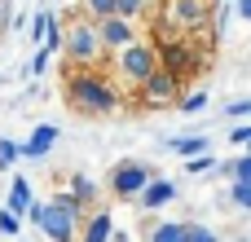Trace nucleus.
<instances>
[{
    "label": "nucleus",
    "instance_id": "f257e3e1",
    "mask_svg": "<svg viewBox=\"0 0 251 242\" xmlns=\"http://www.w3.org/2000/svg\"><path fill=\"white\" fill-rule=\"evenodd\" d=\"M62 93H66V106L75 115H84V119H101V115H115L119 110V93H115V84L97 66H75L66 75V88Z\"/></svg>",
    "mask_w": 251,
    "mask_h": 242
},
{
    "label": "nucleus",
    "instance_id": "f03ea898",
    "mask_svg": "<svg viewBox=\"0 0 251 242\" xmlns=\"http://www.w3.org/2000/svg\"><path fill=\"white\" fill-rule=\"evenodd\" d=\"M79 220H84V207L62 190V194H53L49 203H40L35 229H44V238H49V242H75V238H79Z\"/></svg>",
    "mask_w": 251,
    "mask_h": 242
},
{
    "label": "nucleus",
    "instance_id": "7ed1b4c3",
    "mask_svg": "<svg viewBox=\"0 0 251 242\" xmlns=\"http://www.w3.org/2000/svg\"><path fill=\"white\" fill-rule=\"evenodd\" d=\"M62 57H66L71 66H97V62L106 57V44H101V35H97V22H93L88 13H84V18H75V22L66 26Z\"/></svg>",
    "mask_w": 251,
    "mask_h": 242
},
{
    "label": "nucleus",
    "instance_id": "20e7f679",
    "mask_svg": "<svg viewBox=\"0 0 251 242\" xmlns=\"http://www.w3.org/2000/svg\"><path fill=\"white\" fill-rule=\"evenodd\" d=\"M115 66H119V75H124L132 88H141V84L159 71V53H154V44L132 40L128 48H119V53H115Z\"/></svg>",
    "mask_w": 251,
    "mask_h": 242
},
{
    "label": "nucleus",
    "instance_id": "39448f33",
    "mask_svg": "<svg viewBox=\"0 0 251 242\" xmlns=\"http://www.w3.org/2000/svg\"><path fill=\"white\" fill-rule=\"evenodd\" d=\"M150 163H137V159H124V163H115L110 168V176H106V185H110V194L119 198V203H137V194L150 185Z\"/></svg>",
    "mask_w": 251,
    "mask_h": 242
},
{
    "label": "nucleus",
    "instance_id": "423d86ee",
    "mask_svg": "<svg viewBox=\"0 0 251 242\" xmlns=\"http://www.w3.org/2000/svg\"><path fill=\"white\" fill-rule=\"evenodd\" d=\"M137 97H141V106H176V101H181V79L159 66V71L137 88Z\"/></svg>",
    "mask_w": 251,
    "mask_h": 242
},
{
    "label": "nucleus",
    "instance_id": "0eeeda50",
    "mask_svg": "<svg viewBox=\"0 0 251 242\" xmlns=\"http://www.w3.org/2000/svg\"><path fill=\"white\" fill-rule=\"evenodd\" d=\"M97 35H101L106 53H119V48H128V44L137 40L132 22H128V18H119V13H110V18H97Z\"/></svg>",
    "mask_w": 251,
    "mask_h": 242
},
{
    "label": "nucleus",
    "instance_id": "6e6552de",
    "mask_svg": "<svg viewBox=\"0 0 251 242\" xmlns=\"http://www.w3.org/2000/svg\"><path fill=\"white\" fill-rule=\"evenodd\" d=\"M154 53H159V66H163V71H172L176 79H181L185 71H194V53H190V44H185V40H163Z\"/></svg>",
    "mask_w": 251,
    "mask_h": 242
},
{
    "label": "nucleus",
    "instance_id": "1a4fd4ad",
    "mask_svg": "<svg viewBox=\"0 0 251 242\" xmlns=\"http://www.w3.org/2000/svg\"><path fill=\"white\" fill-rule=\"evenodd\" d=\"M168 18H172L176 26H185V31L207 26V18H212V0H172Z\"/></svg>",
    "mask_w": 251,
    "mask_h": 242
},
{
    "label": "nucleus",
    "instance_id": "9d476101",
    "mask_svg": "<svg viewBox=\"0 0 251 242\" xmlns=\"http://www.w3.org/2000/svg\"><path fill=\"white\" fill-rule=\"evenodd\" d=\"M53 145H57V123H40V128H31V137H26V141H18L22 159H44Z\"/></svg>",
    "mask_w": 251,
    "mask_h": 242
},
{
    "label": "nucleus",
    "instance_id": "9b49d317",
    "mask_svg": "<svg viewBox=\"0 0 251 242\" xmlns=\"http://www.w3.org/2000/svg\"><path fill=\"white\" fill-rule=\"evenodd\" d=\"M172 198H176V185L163 181V176H150V185L137 194V207H141V212H159V207H168Z\"/></svg>",
    "mask_w": 251,
    "mask_h": 242
},
{
    "label": "nucleus",
    "instance_id": "f8f14e48",
    "mask_svg": "<svg viewBox=\"0 0 251 242\" xmlns=\"http://www.w3.org/2000/svg\"><path fill=\"white\" fill-rule=\"evenodd\" d=\"M84 220H88V225H84V238H79V242H110V234H115V216H110L106 207L88 212Z\"/></svg>",
    "mask_w": 251,
    "mask_h": 242
},
{
    "label": "nucleus",
    "instance_id": "ddd939ff",
    "mask_svg": "<svg viewBox=\"0 0 251 242\" xmlns=\"http://www.w3.org/2000/svg\"><path fill=\"white\" fill-rule=\"evenodd\" d=\"M4 207H9L13 216H26V207H31V181H26V176H13V181H9Z\"/></svg>",
    "mask_w": 251,
    "mask_h": 242
},
{
    "label": "nucleus",
    "instance_id": "4468645a",
    "mask_svg": "<svg viewBox=\"0 0 251 242\" xmlns=\"http://www.w3.org/2000/svg\"><path fill=\"white\" fill-rule=\"evenodd\" d=\"M207 145H212V141H207L203 132H190V137H172V141H168V150H172V154H181V159L207 154Z\"/></svg>",
    "mask_w": 251,
    "mask_h": 242
},
{
    "label": "nucleus",
    "instance_id": "2eb2a0df",
    "mask_svg": "<svg viewBox=\"0 0 251 242\" xmlns=\"http://www.w3.org/2000/svg\"><path fill=\"white\" fill-rule=\"evenodd\" d=\"M66 194H71V198H75V203L88 212V207L97 203V181H88L84 172H75V176H71V190H66Z\"/></svg>",
    "mask_w": 251,
    "mask_h": 242
},
{
    "label": "nucleus",
    "instance_id": "dca6fc26",
    "mask_svg": "<svg viewBox=\"0 0 251 242\" xmlns=\"http://www.w3.org/2000/svg\"><path fill=\"white\" fill-rule=\"evenodd\" d=\"M150 242H185V220H159V225H150Z\"/></svg>",
    "mask_w": 251,
    "mask_h": 242
},
{
    "label": "nucleus",
    "instance_id": "f3484780",
    "mask_svg": "<svg viewBox=\"0 0 251 242\" xmlns=\"http://www.w3.org/2000/svg\"><path fill=\"white\" fill-rule=\"evenodd\" d=\"M203 106H207V93H203V88H194V93H185V97L176 101V110H181V115H199Z\"/></svg>",
    "mask_w": 251,
    "mask_h": 242
},
{
    "label": "nucleus",
    "instance_id": "a211bd4d",
    "mask_svg": "<svg viewBox=\"0 0 251 242\" xmlns=\"http://www.w3.org/2000/svg\"><path fill=\"white\" fill-rule=\"evenodd\" d=\"M18 159H22L18 141H13V137H0V172H9V168H13Z\"/></svg>",
    "mask_w": 251,
    "mask_h": 242
},
{
    "label": "nucleus",
    "instance_id": "6ab92c4d",
    "mask_svg": "<svg viewBox=\"0 0 251 242\" xmlns=\"http://www.w3.org/2000/svg\"><path fill=\"white\" fill-rule=\"evenodd\" d=\"M229 203L243 207V212H251V181H234L229 185Z\"/></svg>",
    "mask_w": 251,
    "mask_h": 242
},
{
    "label": "nucleus",
    "instance_id": "aec40b11",
    "mask_svg": "<svg viewBox=\"0 0 251 242\" xmlns=\"http://www.w3.org/2000/svg\"><path fill=\"white\" fill-rule=\"evenodd\" d=\"M185 242H216V229H207L199 220H185Z\"/></svg>",
    "mask_w": 251,
    "mask_h": 242
},
{
    "label": "nucleus",
    "instance_id": "412c9836",
    "mask_svg": "<svg viewBox=\"0 0 251 242\" xmlns=\"http://www.w3.org/2000/svg\"><path fill=\"white\" fill-rule=\"evenodd\" d=\"M49 22H53V13H35V18H31V44H35V48H44V31H49Z\"/></svg>",
    "mask_w": 251,
    "mask_h": 242
},
{
    "label": "nucleus",
    "instance_id": "4be33fe9",
    "mask_svg": "<svg viewBox=\"0 0 251 242\" xmlns=\"http://www.w3.org/2000/svg\"><path fill=\"white\" fill-rule=\"evenodd\" d=\"M62 40H66V31H62V22L53 18L49 31H44V48H49V53H62Z\"/></svg>",
    "mask_w": 251,
    "mask_h": 242
},
{
    "label": "nucleus",
    "instance_id": "5701e85b",
    "mask_svg": "<svg viewBox=\"0 0 251 242\" xmlns=\"http://www.w3.org/2000/svg\"><path fill=\"white\" fill-rule=\"evenodd\" d=\"M185 172H190V176H203V172H216V159H212V154H194V159H185Z\"/></svg>",
    "mask_w": 251,
    "mask_h": 242
},
{
    "label": "nucleus",
    "instance_id": "b1692460",
    "mask_svg": "<svg viewBox=\"0 0 251 242\" xmlns=\"http://www.w3.org/2000/svg\"><path fill=\"white\" fill-rule=\"evenodd\" d=\"M84 13L97 22V18H110L115 13V0H84Z\"/></svg>",
    "mask_w": 251,
    "mask_h": 242
},
{
    "label": "nucleus",
    "instance_id": "393cba45",
    "mask_svg": "<svg viewBox=\"0 0 251 242\" xmlns=\"http://www.w3.org/2000/svg\"><path fill=\"white\" fill-rule=\"evenodd\" d=\"M18 229H22V216H13V212L4 207V212H0V234H4V238H13Z\"/></svg>",
    "mask_w": 251,
    "mask_h": 242
},
{
    "label": "nucleus",
    "instance_id": "a878e982",
    "mask_svg": "<svg viewBox=\"0 0 251 242\" xmlns=\"http://www.w3.org/2000/svg\"><path fill=\"white\" fill-rule=\"evenodd\" d=\"M141 9H146V0H115V13H119V18H128V22H132Z\"/></svg>",
    "mask_w": 251,
    "mask_h": 242
},
{
    "label": "nucleus",
    "instance_id": "bb28decb",
    "mask_svg": "<svg viewBox=\"0 0 251 242\" xmlns=\"http://www.w3.org/2000/svg\"><path fill=\"white\" fill-rule=\"evenodd\" d=\"M225 119H251V97H243V101H229V106H225Z\"/></svg>",
    "mask_w": 251,
    "mask_h": 242
},
{
    "label": "nucleus",
    "instance_id": "cd10ccee",
    "mask_svg": "<svg viewBox=\"0 0 251 242\" xmlns=\"http://www.w3.org/2000/svg\"><path fill=\"white\" fill-rule=\"evenodd\" d=\"M234 181H251V150L243 159H234Z\"/></svg>",
    "mask_w": 251,
    "mask_h": 242
},
{
    "label": "nucleus",
    "instance_id": "c85d7f7f",
    "mask_svg": "<svg viewBox=\"0 0 251 242\" xmlns=\"http://www.w3.org/2000/svg\"><path fill=\"white\" fill-rule=\"evenodd\" d=\"M49 57H53L49 48H35V57H31V75H44V71H49Z\"/></svg>",
    "mask_w": 251,
    "mask_h": 242
},
{
    "label": "nucleus",
    "instance_id": "c756f323",
    "mask_svg": "<svg viewBox=\"0 0 251 242\" xmlns=\"http://www.w3.org/2000/svg\"><path fill=\"white\" fill-rule=\"evenodd\" d=\"M229 141H234V145H247L251 141V123H238V128L229 132Z\"/></svg>",
    "mask_w": 251,
    "mask_h": 242
},
{
    "label": "nucleus",
    "instance_id": "7c9ffc66",
    "mask_svg": "<svg viewBox=\"0 0 251 242\" xmlns=\"http://www.w3.org/2000/svg\"><path fill=\"white\" fill-rule=\"evenodd\" d=\"M234 9H238V18H247V22H251V0H234Z\"/></svg>",
    "mask_w": 251,
    "mask_h": 242
},
{
    "label": "nucleus",
    "instance_id": "2f4dec72",
    "mask_svg": "<svg viewBox=\"0 0 251 242\" xmlns=\"http://www.w3.org/2000/svg\"><path fill=\"white\" fill-rule=\"evenodd\" d=\"M0 26H9V4L0 0Z\"/></svg>",
    "mask_w": 251,
    "mask_h": 242
},
{
    "label": "nucleus",
    "instance_id": "473e14b6",
    "mask_svg": "<svg viewBox=\"0 0 251 242\" xmlns=\"http://www.w3.org/2000/svg\"><path fill=\"white\" fill-rule=\"evenodd\" d=\"M146 4H159V0H146Z\"/></svg>",
    "mask_w": 251,
    "mask_h": 242
},
{
    "label": "nucleus",
    "instance_id": "72a5a7b5",
    "mask_svg": "<svg viewBox=\"0 0 251 242\" xmlns=\"http://www.w3.org/2000/svg\"><path fill=\"white\" fill-rule=\"evenodd\" d=\"M212 4H225V0H212Z\"/></svg>",
    "mask_w": 251,
    "mask_h": 242
},
{
    "label": "nucleus",
    "instance_id": "f704fd0d",
    "mask_svg": "<svg viewBox=\"0 0 251 242\" xmlns=\"http://www.w3.org/2000/svg\"><path fill=\"white\" fill-rule=\"evenodd\" d=\"M247 150H251V141H247Z\"/></svg>",
    "mask_w": 251,
    "mask_h": 242
}]
</instances>
